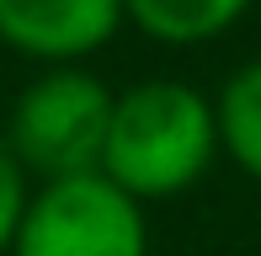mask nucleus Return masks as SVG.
Segmentation results:
<instances>
[{
	"label": "nucleus",
	"mask_w": 261,
	"mask_h": 256,
	"mask_svg": "<svg viewBox=\"0 0 261 256\" xmlns=\"http://www.w3.org/2000/svg\"><path fill=\"white\" fill-rule=\"evenodd\" d=\"M219 160L213 101L187 80H144L112 101L101 176L134 203L176 197L208 176Z\"/></svg>",
	"instance_id": "nucleus-1"
},
{
	"label": "nucleus",
	"mask_w": 261,
	"mask_h": 256,
	"mask_svg": "<svg viewBox=\"0 0 261 256\" xmlns=\"http://www.w3.org/2000/svg\"><path fill=\"white\" fill-rule=\"evenodd\" d=\"M112 101L117 96L80 64L43 69L6 118V149L38 182L96 176L101 155H107Z\"/></svg>",
	"instance_id": "nucleus-2"
},
{
	"label": "nucleus",
	"mask_w": 261,
	"mask_h": 256,
	"mask_svg": "<svg viewBox=\"0 0 261 256\" xmlns=\"http://www.w3.org/2000/svg\"><path fill=\"white\" fill-rule=\"evenodd\" d=\"M11 256H149V219L101 176L43 182L27 197Z\"/></svg>",
	"instance_id": "nucleus-3"
},
{
	"label": "nucleus",
	"mask_w": 261,
	"mask_h": 256,
	"mask_svg": "<svg viewBox=\"0 0 261 256\" xmlns=\"http://www.w3.org/2000/svg\"><path fill=\"white\" fill-rule=\"evenodd\" d=\"M123 21V0H0V43L48 69L91 59Z\"/></svg>",
	"instance_id": "nucleus-4"
},
{
	"label": "nucleus",
	"mask_w": 261,
	"mask_h": 256,
	"mask_svg": "<svg viewBox=\"0 0 261 256\" xmlns=\"http://www.w3.org/2000/svg\"><path fill=\"white\" fill-rule=\"evenodd\" d=\"M251 6L256 0H123L128 21H134L144 38L171 43V48L213 43L219 32H229Z\"/></svg>",
	"instance_id": "nucleus-5"
},
{
	"label": "nucleus",
	"mask_w": 261,
	"mask_h": 256,
	"mask_svg": "<svg viewBox=\"0 0 261 256\" xmlns=\"http://www.w3.org/2000/svg\"><path fill=\"white\" fill-rule=\"evenodd\" d=\"M213 118H219V149L251 182H261V59L240 64L224 80L219 101H213Z\"/></svg>",
	"instance_id": "nucleus-6"
},
{
	"label": "nucleus",
	"mask_w": 261,
	"mask_h": 256,
	"mask_svg": "<svg viewBox=\"0 0 261 256\" xmlns=\"http://www.w3.org/2000/svg\"><path fill=\"white\" fill-rule=\"evenodd\" d=\"M27 171L16 166V155L0 139V256H11V240L21 229V214H27Z\"/></svg>",
	"instance_id": "nucleus-7"
},
{
	"label": "nucleus",
	"mask_w": 261,
	"mask_h": 256,
	"mask_svg": "<svg viewBox=\"0 0 261 256\" xmlns=\"http://www.w3.org/2000/svg\"><path fill=\"white\" fill-rule=\"evenodd\" d=\"M256 6H261V0H256Z\"/></svg>",
	"instance_id": "nucleus-8"
}]
</instances>
